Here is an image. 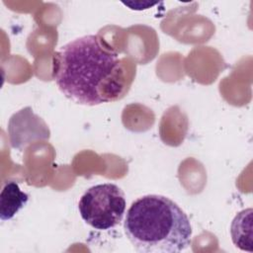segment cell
<instances>
[{"instance_id":"1","label":"cell","mask_w":253,"mask_h":253,"mask_svg":"<svg viewBox=\"0 0 253 253\" xmlns=\"http://www.w3.org/2000/svg\"><path fill=\"white\" fill-rule=\"evenodd\" d=\"M52 78L66 98L84 106L117 101L126 91L123 58L98 35L76 38L56 50Z\"/></svg>"},{"instance_id":"2","label":"cell","mask_w":253,"mask_h":253,"mask_svg":"<svg viewBox=\"0 0 253 253\" xmlns=\"http://www.w3.org/2000/svg\"><path fill=\"white\" fill-rule=\"evenodd\" d=\"M124 230L139 253H178L192 243L188 215L174 201L161 195H145L132 202Z\"/></svg>"},{"instance_id":"3","label":"cell","mask_w":253,"mask_h":253,"mask_svg":"<svg viewBox=\"0 0 253 253\" xmlns=\"http://www.w3.org/2000/svg\"><path fill=\"white\" fill-rule=\"evenodd\" d=\"M126 198L116 184L104 183L90 187L80 198L78 210L82 219L98 230L116 227L126 212Z\"/></svg>"},{"instance_id":"4","label":"cell","mask_w":253,"mask_h":253,"mask_svg":"<svg viewBox=\"0 0 253 253\" xmlns=\"http://www.w3.org/2000/svg\"><path fill=\"white\" fill-rule=\"evenodd\" d=\"M29 201V195L23 192L15 181H8L0 194V218L2 221L13 218Z\"/></svg>"},{"instance_id":"5","label":"cell","mask_w":253,"mask_h":253,"mask_svg":"<svg viewBox=\"0 0 253 253\" xmlns=\"http://www.w3.org/2000/svg\"><path fill=\"white\" fill-rule=\"evenodd\" d=\"M252 209L239 211L233 218L230 225V234L233 244L243 251H253L252 231Z\"/></svg>"}]
</instances>
